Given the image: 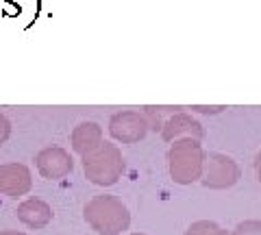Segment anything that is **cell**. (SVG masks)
<instances>
[{
    "label": "cell",
    "mask_w": 261,
    "mask_h": 235,
    "mask_svg": "<svg viewBox=\"0 0 261 235\" xmlns=\"http://www.w3.org/2000/svg\"><path fill=\"white\" fill-rule=\"evenodd\" d=\"M233 235H261V222H244L235 229Z\"/></svg>",
    "instance_id": "cell-12"
},
{
    "label": "cell",
    "mask_w": 261,
    "mask_h": 235,
    "mask_svg": "<svg viewBox=\"0 0 261 235\" xmlns=\"http://www.w3.org/2000/svg\"><path fill=\"white\" fill-rule=\"evenodd\" d=\"M100 126L94 122H83L79 124V128L72 135V142H74V148L79 152H94L96 146L100 144Z\"/></svg>",
    "instance_id": "cell-9"
},
{
    "label": "cell",
    "mask_w": 261,
    "mask_h": 235,
    "mask_svg": "<svg viewBox=\"0 0 261 235\" xmlns=\"http://www.w3.org/2000/svg\"><path fill=\"white\" fill-rule=\"evenodd\" d=\"M194 111H200V113H220L224 107H192Z\"/></svg>",
    "instance_id": "cell-14"
},
{
    "label": "cell",
    "mask_w": 261,
    "mask_h": 235,
    "mask_svg": "<svg viewBox=\"0 0 261 235\" xmlns=\"http://www.w3.org/2000/svg\"><path fill=\"white\" fill-rule=\"evenodd\" d=\"M109 131L118 142L130 144V142L142 140V137L146 135V131H148V122H146V118L140 116L137 111H120L111 118Z\"/></svg>",
    "instance_id": "cell-4"
},
{
    "label": "cell",
    "mask_w": 261,
    "mask_h": 235,
    "mask_svg": "<svg viewBox=\"0 0 261 235\" xmlns=\"http://www.w3.org/2000/svg\"><path fill=\"white\" fill-rule=\"evenodd\" d=\"M18 214H20L22 220L27 224H31V226H42V224H46L48 220H50V209H48L44 202H39V200L24 202Z\"/></svg>",
    "instance_id": "cell-10"
},
{
    "label": "cell",
    "mask_w": 261,
    "mask_h": 235,
    "mask_svg": "<svg viewBox=\"0 0 261 235\" xmlns=\"http://www.w3.org/2000/svg\"><path fill=\"white\" fill-rule=\"evenodd\" d=\"M170 172H172L176 183H192L200 176L202 170V150L196 140H183L176 142L174 148L170 150Z\"/></svg>",
    "instance_id": "cell-2"
},
{
    "label": "cell",
    "mask_w": 261,
    "mask_h": 235,
    "mask_svg": "<svg viewBox=\"0 0 261 235\" xmlns=\"http://www.w3.org/2000/svg\"><path fill=\"white\" fill-rule=\"evenodd\" d=\"M122 170H124V161H122L118 148L111 144H105L102 148H98L89 157H85V172L98 185L116 183Z\"/></svg>",
    "instance_id": "cell-3"
},
{
    "label": "cell",
    "mask_w": 261,
    "mask_h": 235,
    "mask_svg": "<svg viewBox=\"0 0 261 235\" xmlns=\"http://www.w3.org/2000/svg\"><path fill=\"white\" fill-rule=\"evenodd\" d=\"M37 166L42 170V174L48 176V179H59V176L68 174L72 170V159L68 157L65 150L50 148V150H44L37 157Z\"/></svg>",
    "instance_id": "cell-6"
},
{
    "label": "cell",
    "mask_w": 261,
    "mask_h": 235,
    "mask_svg": "<svg viewBox=\"0 0 261 235\" xmlns=\"http://www.w3.org/2000/svg\"><path fill=\"white\" fill-rule=\"evenodd\" d=\"M85 218L98 233L113 235L128 226V212L113 196H100L85 207Z\"/></svg>",
    "instance_id": "cell-1"
},
{
    "label": "cell",
    "mask_w": 261,
    "mask_h": 235,
    "mask_svg": "<svg viewBox=\"0 0 261 235\" xmlns=\"http://www.w3.org/2000/svg\"><path fill=\"white\" fill-rule=\"evenodd\" d=\"M29 190V172L22 166H7L0 168V192L20 194Z\"/></svg>",
    "instance_id": "cell-7"
},
{
    "label": "cell",
    "mask_w": 261,
    "mask_h": 235,
    "mask_svg": "<svg viewBox=\"0 0 261 235\" xmlns=\"http://www.w3.org/2000/svg\"><path fill=\"white\" fill-rule=\"evenodd\" d=\"M190 135V137H200L202 135V126L196 122L192 116H185V113H178V116L170 118L166 126H163V137L166 140H174L176 135Z\"/></svg>",
    "instance_id": "cell-8"
},
{
    "label": "cell",
    "mask_w": 261,
    "mask_h": 235,
    "mask_svg": "<svg viewBox=\"0 0 261 235\" xmlns=\"http://www.w3.org/2000/svg\"><path fill=\"white\" fill-rule=\"evenodd\" d=\"M187 235H224V233L220 231L214 222H198V224L190 226Z\"/></svg>",
    "instance_id": "cell-11"
},
{
    "label": "cell",
    "mask_w": 261,
    "mask_h": 235,
    "mask_svg": "<svg viewBox=\"0 0 261 235\" xmlns=\"http://www.w3.org/2000/svg\"><path fill=\"white\" fill-rule=\"evenodd\" d=\"M257 174H259V181H261V152L257 155Z\"/></svg>",
    "instance_id": "cell-15"
},
{
    "label": "cell",
    "mask_w": 261,
    "mask_h": 235,
    "mask_svg": "<svg viewBox=\"0 0 261 235\" xmlns=\"http://www.w3.org/2000/svg\"><path fill=\"white\" fill-rule=\"evenodd\" d=\"M7 135H9V122H7V118L0 116V142H3Z\"/></svg>",
    "instance_id": "cell-13"
},
{
    "label": "cell",
    "mask_w": 261,
    "mask_h": 235,
    "mask_svg": "<svg viewBox=\"0 0 261 235\" xmlns=\"http://www.w3.org/2000/svg\"><path fill=\"white\" fill-rule=\"evenodd\" d=\"M240 170L233 164L231 157L224 155H211L207 164V174H205V185L207 188H228L238 181Z\"/></svg>",
    "instance_id": "cell-5"
}]
</instances>
